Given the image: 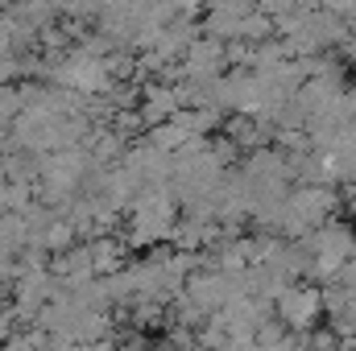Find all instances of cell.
I'll return each mask as SVG.
<instances>
[{"instance_id":"1","label":"cell","mask_w":356,"mask_h":351,"mask_svg":"<svg viewBox=\"0 0 356 351\" xmlns=\"http://www.w3.org/2000/svg\"><path fill=\"white\" fill-rule=\"evenodd\" d=\"M319 306H323V302H319L315 289H282V293H277V314H282V323L294 327V331L311 327L315 314H319Z\"/></svg>"}]
</instances>
